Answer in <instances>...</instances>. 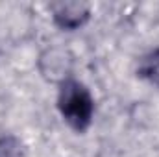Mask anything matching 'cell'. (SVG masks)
Here are the masks:
<instances>
[{
  "label": "cell",
  "mask_w": 159,
  "mask_h": 157,
  "mask_svg": "<svg viewBox=\"0 0 159 157\" xmlns=\"http://www.w3.org/2000/svg\"><path fill=\"white\" fill-rule=\"evenodd\" d=\"M52 20L57 28L74 32L91 19V6L85 2H61L50 6Z\"/></svg>",
  "instance_id": "2"
},
{
  "label": "cell",
  "mask_w": 159,
  "mask_h": 157,
  "mask_svg": "<svg viewBox=\"0 0 159 157\" xmlns=\"http://www.w3.org/2000/svg\"><path fill=\"white\" fill-rule=\"evenodd\" d=\"M137 76L159 89V48H152L150 52L141 56L137 65Z\"/></svg>",
  "instance_id": "3"
},
{
  "label": "cell",
  "mask_w": 159,
  "mask_h": 157,
  "mask_svg": "<svg viewBox=\"0 0 159 157\" xmlns=\"http://www.w3.org/2000/svg\"><path fill=\"white\" fill-rule=\"evenodd\" d=\"M0 157H28L24 142L15 135L0 137Z\"/></svg>",
  "instance_id": "4"
},
{
  "label": "cell",
  "mask_w": 159,
  "mask_h": 157,
  "mask_svg": "<svg viewBox=\"0 0 159 157\" xmlns=\"http://www.w3.org/2000/svg\"><path fill=\"white\" fill-rule=\"evenodd\" d=\"M57 109L72 129L83 133L94 117V98L81 81L65 78L57 91Z\"/></svg>",
  "instance_id": "1"
}]
</instances>
